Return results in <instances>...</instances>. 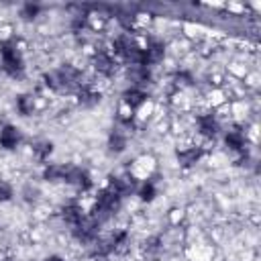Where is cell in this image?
<instances>
[{
    "mask_svg": "<svg viewBox=\"0 0 261 261\" xmlns=\"http://www.w3.org/2000/svg\"><path fill=\"white\" fill-rule=\"evenodd\" d=\"M106 147H108V151L114 153V155L124 153L126 147H128V133H126V128L114 126V128L110 130V135H108V143H106Z\"/></svg>",
    "mask_w": 261,
    "mask_h": 261,
    "instance_id": "7a4b0ae2",
    "label": "cell"
},
{
    "mask_svg": "<svg viewBox=\"0 0 261 261\" xmlns=\"http://www.w3.org/2000/svg\"><path fill=\"white\" fill-rule=\"evenodd\" d=\"M14 108L20 116H33L35 112H39L37 106V94L35 92H27V94H18L14 100Z\"/></svg>",
    "mask_w": 261,
    "mask_h": 261,
    "instance_id": "3957f363",
    "label": "cell"
},
{
    "mask_svg": "<svg viewBox=\"0 0 261 261\" xmlns=\"http://www.w3.org/2000/svg\"><path fill=\"white\" fill-rule=\"evenodd\" d=\"M29 151H31V157H33L35 161L43 163V161H47L49 155L53 153V143L47 141V139H39V141H33V143L29 145Z\"/></svg>",
    "mask_w": 261,
    "mask_h": 261,
    "instance_id": "52a82bcc",
    "label": "cell"
},
{
    "mask_svg": "<svg viewBox=\"0 0 261 261\" xmlns=\"http://www.w3.org/2000/svg\"><path fill=\"white\" fill-rule=\"evenodd\" d=\"M65 169H67V163H47L41 171V177L47 184H63Z\"/></svg>",
    "mask_w": 261,
    "mask_h": 261,
    "instance_id": "8992f818",
    "label": "cell"
},
{
    "mask_svg": "<svg viewBox=\"0 0 261 261\" xmlns=\"http://www.w3.org/2000/svg\"><path fill=\"white\" fill-rule=\"evenodd\" d=\"M20 196H22V200H24L27 204H39V202H41V190H39V186L33 184V181H24V184H22Z\"/></svg>",
    "mask_w": 261,
    "mask_h": 261,
    "instance_id": "9c48e42d",
    "label": "cell"
},
{
    "mask_svg": "<svg viewBox=\"0 0 261 261\" xmlns=\"http://www.w3.org/2000/svg\"><path fill=\"white\" fill-rule=\"evenodd\" d=\"M90 261H110V257L108 255H92Z\"/></svg>",
    "mask_w": 261,
    "mask_h": 261,
    "instance_id": "4fadbf2b",
    "label": "cell"
},
{
    "mask_svg": "<svg viewBox=\"0 0 261 261\" xmlns=\"http://www.w3.org/2000/svg\"><path fill=\"white\" fill-rule=\"evenodd\" d=\"M43 261H67V259H65V257H61V255H55V253H53V255H47Z\"/></svg>",
    "mask_w": 261,
    "mask_h": 261,
    "instance_id": "7c38bea8",
    "label": "cell"
},
{
    "mask_svg": "<svg viewBox=\"0 0 261 261\" xmlns=\"http://www.w3.org/2000/svg\"><path fill=\"white\" fill-rule=\"evenodd\" d=\"M202 157H204V151L198 145H192V147H186V149H179L177 151V163H179V167H192Z\"/></svg>",
    "mask_w": 261,
    "mask_h": 261,
    "instance_id": "5b68a950",
    "label": "cell"
},
{
    "mask_svg": "<svg viewBox=\"0 0 261 261\" xmlns=\"http://www.w3.org/2000/svg\"><path fill=\"white\" fill-rule=\"evenodd\" d=\"M147 100H149V94H147V90H141V88H124L122 96H120V102H124L133 110H137Z\"/></svg>",
    "mask_w": 261,
    "mask_h": 261,
    "instance_id": "277c9868",
    "label": "cell"
},
{
    "mask_svg": "<svg viewBox=\"0 0 261 261\" xmlns=\"http://www.w3.org/2000/svg\"><path fill=\"white\" fill-rule=\"evenodd\" d=\"M157 184L153 181V177H149V179H143V181H139V186H137V192H135V196L141 200V202H153L155 198H157Z\"/></svg>",
    "mask_w": 261,
    "mask_h": 261,
    "instance_id": "ba28073f",
    "label": "cell"
},
{
    "mask_svg": "<svg viewBox=\"0 0 261 261\" xmlns=\"http://www.w3.org/2000/svg\"><path fill=\"white\" fill-rule=\"evenodd\" d=\"M12 198H14V186H12L8 179L0 177V204L10 202Z\"/></svg>",
    "mask_w": 261,
    "mask_h": 261,
    "instance_id": "8fae6325",
    "label": "cell"
},
{
    "mask_svg": "<svg viewBox=\"0 0 261 261\" xmlns=\"http://www.w3.org/2000/svg\"><path fill=\"white\" fill-rule=\"evenodd\" d=\"M20 143H22V130L16 124H10V122L0 124V149L16 151Z\"/></svg>",
    "mask_w": 261,
    "mask_h": 261,
    "instance_id": "6da1fadb",
    "label": "cell"
},
{
    "mask_svg": "<svg viewBox=\"0 0 261 261\" xmlns=\"http://www.w3.org/2000/svg\"><path fill=\"white\" fill-rule=\"evenodd\" d=\"M18 16L27 22H33V20H37V16H41V6L39 4H22L18 10Z\"/></svg>",
    "mask_w": 261,
    "mask_h": 261,
    "instance_id": "30bf717a",
    "label": "cell"
}]
</instances>
